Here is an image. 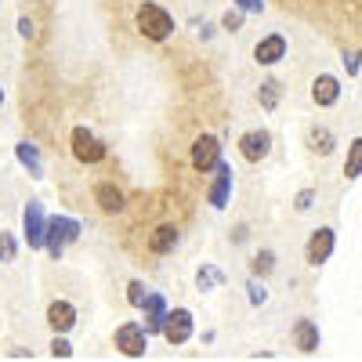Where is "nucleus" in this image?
<instances>
[{
    "label": "nucleus",
    "instance_id": "f257e3e1",
    "mask_svg": "<svg viewBox=\"0 0 362 362\" xmlns=\"http://www.w3.org/2000/svg\"><path fill=\"white\" fill-rule=\"evenodd\" d=\"M134 25H138V33H141L145 40H153V44H160V40H167V37L174 33V18H170V11L160 8V4H153V0H145V4L138 8Z\"/></svg>",
    "mask_w": 362,
    "mask_h": 362
},
{
    "label": "nucleus",
    "instance_id": "f03ea898",
    "mask_svg": "<svg viewBox=\"0 0 362 362\" xmlns=\"http://www.w3.org/2000/svg\"><path fill=\"white\" fill-rule=\"evenodd\" d=\"M80 239V221L66 218V214H58V218H47V235H44V250L58 261L66 254L69 243H76Z\"/></svg>",
    "mask_w": 362,
    "mask_h": 362
},
{
    "label": "nucleus",
    "instance_id": "7ed1b4c3",
    "mask_svg": "<svg viewBox=\"0 0 362 362\" xmlns=\"http://www.w3.org/2000/svg\"><path fill=\"white\" fill-rule=\"evenodd\" d=\"M112 344L119 355H127V358H141L148 351V329L141 322H124V326H116V334H112Z\"/></svg>",
    "mask_w": 362,
    "mask_h": 362
},
{
    "label": "nucleus",
    "instance_id": "20e7f679",
    "mask_svg": "<svg viewBox=\"0 0 362 362\" xmlns=\"http://www.w3.org/2000/svg\"><path fill=\"white\" fill-rule=\"evenodd\" d=\"M22 232H25V243L29 250H44V235H47V218H44V206L40 199H29L22 210Z\"/></svg>",
    "mask_w": 362,
    "mask_h": 362
},
{
    "label": "nucleus",
    "instance_id": "39448f33",
    "mask_svg": "<svg viewBox=\"0 0 362 362\" xmlns=\"http://www.w3.org/2000/svg\"><path fill=\"white\" fill-rule=\"evenodd\" d=\"M73 156H76V163H102L105 160V145L95 138V131L73 127Z\"/></svg>",
    "mask_w": 362,
    "mask_h": 362
},
{
    "label": "nucleus",
    "instance_id": "423d86ee",
    "mask_svg": "<svg viewBox=\"0 0 362 362\" xmlns=\"http://www.w3.org/2000/svg\"><path fill=\"white\" fill-rule=\"evenodd\" d=\"M160 334H163L167 344H185V341L192 337V312H189V308H174V312H167Z\"/></svg>",
    "mask_w": 362,
    "mask_h": 362
},
{
    "label": "nucleus",
    "instance_id": "0eeeda50",
    "mask_svg": "<svg viewBox=\"0 0 362 362\" xmlns=\"http://www.w3.org/2000/svg\"><path fill=\"white\" fill-rule=\"evenodd\" d=\"M218 160H221V141L214 134H199L192 141V167L206 174V170L218 167Z\"/></svg>",
    "mask_w": 362,
    "mask_h": 362
},
{
    "label": "nucleus",
    "instance_id": "6e6552de",
    "mask_svg": "<svg viewBox=\"0 0 362 362\" xmlns=\"http://www.w3.org/2000/svg\"><path fill=\"white\" fill-rule=\"evenodd\" d=\"M334 247H337V235H334V228H315L312 232V239H308V247H305V257H308V264H326L329 261V254H334Z\"/></svg>",
    "mask_w": 362,
    "mask_h": 362
},
{
    "label": "nucleus",
    "instance_id": "1a4fd4ad",
    "mask_svg": "<svg viewBox=\"0 0 362 362\" xmlns=\"http://www.w3.org/2000/svg\"><path fill=\"white\" fill-rule=\"evenodd\" d=\"M268 153H272V134L268 131H247L239 138V156L247 163H261Z\"/></svg>",
    "mask_w": 362,
    "mask_h": 362
},
{
    "label": "nucleus",
    "instance_id": "9d476101",
    "mask_svg": "<svg viewBox=\"0 0 362 362\" xmlns=\"http://www.w3.org/2000/svg\"><path fill=\"white\" fill-rule=\"evenodd\" d=\"M283 58H286V37L283 33H272V37L254 44V62L257 66H276Z\"/></svg>",
    "mask_w": 362,
    "mask_h": 362
},
{
    "label": "nucleus",
    "instance_id": "9b49d317",
    "mask_svg": "<svg viewBox=\"0 0 362 362\" xmlns=\"http://www.w3.org/2000/svg\"><path fill=\"white\" fill-rule=\"evenodd\" d=\"M214 170L218 174H214V185H210V192H206V203L214 206V210H225L228 206V196H232V167L218 160Z\"/></svg>",
    "mask_w": 362,
    "mask_h": 362
},
{
    "label": "nucleus",
    "instance_id": "f8f14e48",
    "mask_svg": "<svg viewBox=\"0 0 362 362\" xmlns=\"http://www.w3.org/2000/svg\"><path fill=\"white\" fill-rule=\"evenodd\" d=\"M337 98H341V80H337V76L322 73V76L312 80V102H315V105L329 109V105H337Z\"/></svg>",
    "mask_w": 362,
    "mask_h": 362
},
{
    "label": "nucleus",
    "instance_id": "ddd939ff",
    "mask_svg": "<svg viewBox=\"0 0 362 362\" xmlns=\"http://www.w3.org/2000/svg\"><path fill=\"white\" fill-rule=\"evenodd\" d=\"M47 322L54 334H69V329L76 326V308L69 305V300H54V305L47 308Z\"/></svg>",
    "mask_w": 362,
    "mask_h": 362
},
{
    "label": "nucleus",
    "instance_id": "4468645a",
    "mask_svg": "<svg viewBox=\"0 0 362 362\" xmlns=\"http://www.w3.org/2000/svg\"><path fill=\"white\" fill-rule=\"evenodd\" d=\"M95 203H98L102 214H119V210L127 206V196L119 192L116 185H109V181H102V185L95 189Z\"/></svg>",
    "mask_w": 362,
    "mask_h": 362
},
{
    "label": "nucleus",
    "instance_id": "2eb2a0df",
    "mask_svg": "<svg viewBox=\"0 0 362 362\" xmlns=\"http://www.w3.org/2000/svg\"><path fill=\"white\" fill-rule=\"evenodd\" d=\"M141 312H145V329H148V334H160L163 319H167V300H163L160 293H148L145 305H141Z\"/></svg>",
    "mask_w": 362,
    "mask_h": 362
},
{
    "label": "nucleus",
    "instance_id": "dca6fc26",
    "mask_svg": "<svg viewBox=\"0 0 362 362\" xmlns=\"http://www.w3.org/2000/svg\"><path fill=\"white\" fill-rule=\"evenodd\" d=\"M174 247H177V225H170V221L156 225L153 235H148V250L153 254H170Z\"/></svg>",
    "mask_w": 362,
    "mask_h": 362
},
{
    "label": "nucleus",
    "instance_id": "f3484780",
    "mask_svg": "<svg viewBox=\"0 0 362 362\" xmlns=\"http://www.w3.org/2000/svg\"><path fill=\"white\" fill-rule=\"evenodd\" d=\"M293 341H297V348L305 351V355L319 351V326H315L312 319H297V326H293Z\"/></svg>",
    "mask_w": 362,
    "mask_h": 362
},
{
    "label": "nucleus",
    "instance_id": "a211bd4d",
    "mask_svg": "<svg viewBox=\"0 0 362 362\" xmlns=\"http://www.w3.org/2000/svg\"><path fill=\"white\" fill-rule=\"evenodd\" d=\"M15 156H18V163L33 174V177H44V160H40V148H37L33 141H18V145H15Z\"/></svg>",
    "mask_w": 362,
    "mask_h": 362
},
{
    "label": "nucleus",
    "instance_id": "6ab92c4d",
    "mask_svg": "<svg viewBox=\"0 0 362 362\" xmlns=\"http://www.w3.org/2000/svg\"><path fill=\"white\" fill-rule=\"evenodd\" d=\"M308 148L319 153V156H329V153H334V131H329V127H312L308 131Z\"/></svg>",
    "mask_w": 362,
    "mask_h": 362
},
{
    "label": "nucleus",
    "instance_id": "aec40b11",
    "mask_svg": "<svg viewBox=\"0 0 362 362\" xmlns=\"http://www.w3.org/2000/svg\"><path fill=\"white\" fill-rule=\"evenodd\" d=\"M279 98H283V83L279 80H264L261 83V90H257V102H261V109H276L279 105Z\"/></svg>",
    "mask_w": 362,
    "mask_h": 362
},
{
    "label": "nucleus",
    "instance_id": "412c9836",
    "mask_svg": "<svg viewBox=\"0 0 362 362\" xmlns=\"http://www.w3.org/2000/svg\"><path fill=\"white\" fill-rule=\"evenodd\" d=\"M358 174H362V138H355V141L348 145V160H344V177L355 181Z\"/></svg>",
    "mask_w": 362,
    "mask_h": 362
},
{
    "label": "nucleus",
    "instance_id": "4be33fe9",
    "mask_svg": "<svg viewBox=\"0 0 362 362\" xmlns=\"http://www.w3.org/2000/svg\"><path fill=\"white\" fill-rule=\"evenodd\" d=\"M196 283H199V290H218V286L225 283V276H221L214 264H203V268H199V276H196Z\"/></svg>",
    "mask_w": 362,
    "mask_h": 362
},
{
    "label": "nucleus",
    "instance_id": "5701e85b",
    "mask_svg": "<svg viewBox=\"0 0 362 362\" xmlns=\"http://www.w3.org/2000/svg\"><path fill=\"white\" fill-rule=\"evenodd\" d=\"M272 268H276V254H272V250H257V254H254V261H250V272L264 279Z\"/></svg>",
    "mask_w": 362,
    "mask_h": 362
},
{
    "label": "nucleus",
    "instance_id": "b1692460",
    "mask_svg": "<svg viewBox=\"0 0 362 362\" xmlns=\"http://www.w3.org/2000/svg\"><path fill=\"white\" fill-rule=\"evenodd\" d=\"M145 297H148L145 283H138V279L127 283V305H131V308H141V305H145Z\"/></svg>",
    "mask_w": 362,
    "mask_h": 362
},
{
    "label": "nucleus",
    "instance_id": "393cba45",
    "mask_svg": "<svg viewBox=\"0 0 362 362\" xmlns=\"http://www.w3.org/2000/svg\"><path fill=\"white\" fill-rule=\"evenodd\" d=\"M15 254H18V247H15V239H11V232H0V261H15Z\"/></svg>",
    "mask_w": 362,
    "mask_h": 362
},
{
    "label": "nucleus",
    "instance_id": "a878e982",
    "mask_svg": "<svg viewBox=\"0 0 362 362\" xmlns=\"http://www.w3.org/2000/svg\"><path fill=\"white\" fill-rule=\"evenodd\" d=\"M51 355H54V358H69V355H73V344H69L62 334H54V341H51Z\"/></svg>",
    "mask_w": 362,
    "mask_h": 362
},
{
    "label": "nucleus",
    "instance_id": "bb28decb",
    "mask_svg": "<svg viewBox=\"0 0 362 362\" xmlns=\"http://www.w3.org/2000/svg\"><path fill=\"white\" fill-rule=\"evenodd\" d=\"M312 203H315V192H312V189H300L297 199H293V206L300 210V214H305V210H312Z\"/></svg>",
    "mask_w": 362,
    "mask_h": 362
},
{
    "label": "nucleus",
    "instance_id": "cd10ccee",
    "mask_svg": "<svg viewBox=\"0 0 362 362\" xmlns=\"http://www.w3.org/2000/svg\"><path fill=\"white\" fill-rule=\"evenodd\" d=\"M221 25L228 29V33H235V29L243 25V11H225V15H221Z\"/></svg>",
    "mask_w": 362,
    "mask_h": 362
},
{
    "label": "nucleus",
    "instance_id": "c85d7f7f",
    "mask_svg": "<svg viewBox=\"0 0 362 362\" xmlns=\"http://www.w3.org/2000/svg\"><path fill=\"white\" fill-rule=\"evenodd\" d=\"M247 290H250V305H264V300H268V290L261 283H250Z\"/></svg>",
    "mask_w": 362,
    "mask_h": 362
},
{
    "label": "nucleus",
    "instance_id": "c756f323",
    "mask_svg": "<svg viewBox=\"0 0 362 362\" xmlns=\"http://www.w3.org/2000/svg\"><path fill=\"white\" fill-rule=\"evenodd\" d=\"M235 4H239V11H254V15L264 11V0H235Z\"/></svg>",
    "mask_w": 362,
    "mask_h": 362
},
{
    "label": "nucleus",
    "instance_id": "7c9ffc66",
    "mask_svg": "<svg viewBox=\"0 0 362 362\" xmlns=\"http://www.w3.org/2000/svg\"><path fill=\"white\" fill-rule=\"evenodd\" d=\"M18 33H22V40H33L37 37V25L29 22V18H18Z\"/></svg>",
    "mask_w": 362,
    "mask_h": 362
},
{
    "label": "nucleus",
    "instance_id": "2f4dec72",
    "mask_svg": "<svg viewBox=\"0 0 362 362\" xmlns=\"http://www.w3.org/2000/svg\"><path fill=\"white\" fill-rule=\"evenodd\" d=\"M344 66H348V76H355L362 66V54H344Z\"/></svg>",
    "mask_w": 362,
    "mask_h": 362
},
{
    "label": "nucleus",
    "instance_id": "473e14b6",
    "mask_svg": "<svg viewBox=\"0 0 362 362\" xmlns=\"http://www.w3.org/2000/svg\"><path fill=\"white\" fill-rule=\"evenodd\" d=\"M0 105H4V87H0Z\"/></svg>",
    "mask_w": 362,
    "mask_h": 362
}]
</instances>
